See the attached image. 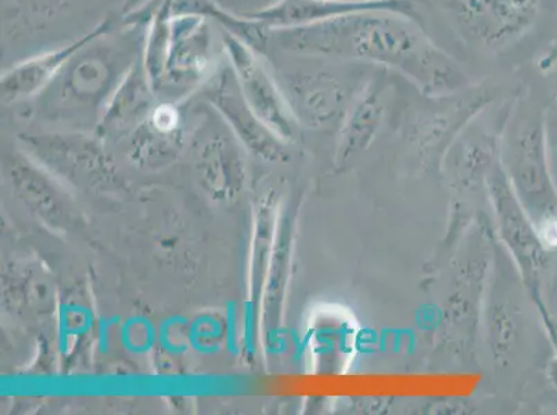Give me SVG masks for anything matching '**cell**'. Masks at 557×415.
Masks as SVG:
<instances>
[{"label":"cell","instance_id":"obj_1","mask_svg":"<svg viewBox=\"0 0 557 415\" xmlns=\"http://www.w3.org/2000/svg\"><path fill=\"white\" fill-rule=\"evenodd\" d=\"M272 42L301 58L348 60L395 71L429 99L470 88L462 67L428 37L417 18L386 10L278 29L272 32Z\"/></svg>","mask_w":557,"mask_h":415},{"label":"cell","instance_id":"obj_2","mask_svg":"<svg viewBox=\"0 0 557 415\" xmlns=\"http://www.w3.org/2000/svg\"><path fill=\"white\" fill-rule=\"evenodd\" d=\"M500 164L542 244L557 251V189L552 179L544 116L527 115L506 131Z\"/></svg>","mask_w":557,"mask_h":415},{"label":"cell","instance_id":"obj_3","mask_svg":"<svg viewBox=\"0 0 557 415\" xmlns=\"http://www.w3.org/2000/svg\"><path fill=\"white\" fill-rule=\"evenodd\" d=\"M487 186L500 237L513 256L527 290L540 309L546 328H549L554 318L550 317L541 295L542 273L548 265L549 251L542 244L533 222L525 214L511 189L500 159L487 175Z\"/></svg>","mask_w":557,"mask_h":415},{"label":"cell","instance_id":"obj_4","mask_svg":"<svg viewBox=\"0 0 557 415\" xmlns=\"http://www.w3.org/2000/svg\"><path fill=\"white\" fill-rule=\"evenodd\" d=\"M210 20L197 14H172L165 74L159 92H189L220 68Z\"/></svg>","mask_w":557,"mask_h":415},{"label":"cell","instance_id":"obj_5","mask_svg":"<svg viewBox=\"0 0 557 415\" xmlns=\"http://www.w3.org/2000/svg\"><path fill=\"white\" fill-rule=\"evenodd\" d=\"M222 34V50L235 74L243 98L250 104L251 110L261 116L263 123L271 125L278 135L290 136L292 111L262 53L231 34Z\"/></svg>","mask_w":557,"mask_h":415},{"label":"cell","instance_id":"obj_6","mask_svg":"<svg viewBox=\"0 0 557 415\" xmlns=\"http://www.w3.org/2000/svg\"><path fill=\"white\" fill-rule=\"evenodd\" d=\"M288 109L311 126L343 121L356 95L336 74L321 70L286 71L277 79Z\"/></svg>","mask_w":557,"mask_h":415},{"label":"cell","instance_id":"obj_7","mask_svg":"<svg viewBox=\"0 0 557 415\" xmlns=\"http://www.w3.org/2000/svg\"><path fill=\"white\" fill-rule=\"evenodd\" d=\"M386 10L414 17V4L410 0H388L380 3H346L338 0H276L252 12L242 13L271 29H292L329 22L347 14Z\"/></svg>","mask_w":557,"mask_h":415},{"label":"cell","instance_id":"obj_8","mask_svg":"<svg viewBox=\"0 0 557 415\" xmlns=\"http://www.w3.org/2000/svg\"><path fill=\"white\" fill-rule=\"evenodd\" d=\"M387 79L374 74L364 80L347 110L338 131L336 166L344 168L376 139L386 115Z\"/></svg>","mask_w":557,"mask_h":415},{"label":"cell","instance_id":"obj_9","mask_svg":"<svg viewBox=\"0 0 557 415\" xmlns=\"http://www.w3.org/2000/svg\"><path fill=\"white\" fill-rule=\"evenodd\" d=\"M114 23V17L101 20L94 29L84 34L83 37L71 40L63 47L49 50V52L33 55V58L25 59L23 62L4 70L2 77H0L2 78L0 79L2 98L7 101H17L37 95L40 90L48 89L70 60L90 40L108 32Z\"/></svg>","mask_w":557,"mask_h":415},{"label":"cell","instance_id":"obj_10","mask_svg":"<svg viewBox=\"0 0 557 415\" xmlns=\"http://www.w3.org/2000/svg\"><path fill=\"white\" fill-rule=\"evenodd\" d=\"M541 4L542 0H494L469 32L485 47H504L533 27L540 16Z\"/></svg>","mask_w":557,"mask_h":415},{"label":"cell","instance_id":"obj_11","mask_svg":"<svg viewBox=\"0 0 557 415\" xmlns=\"http://www.w3.org/2000/svg\"><path fill=\"white\" fill-rule=\"evenodd\" d=\"M174 14H197L206 18L215 20L225 33L243 40L251 48L263 53L271 45L272 32L255 20L243 16L242 13H232L221 8L214 0H174L172 2Z\"/></svg>","mask_w":557,"mask_h":415},{"label":"cell","instance_id":"obj_12","mask_svg":"<svg viewBox=\"0 0 557 415\" xmlns=\"http://www.w3.org/2000/svg\"><path fill=\"white\" fill-rule=\"evenodd\" d=\"M70 7V0H2L4 32L25 33L58 17Z\"/></svg>","mask_w":557,"mask_h":415},{"label":"cell","instance_id":"obj_13","mask_svg":"<svg viewBox=\"0 0 557 415\" xmlns=\"http://www.w3.org/2000/svg\"><path fill=\"white\" fill-rule=\"evenodd\" d=\"M550 341L554 342L556 353L554 359H552L548 367V378L552 385H554L555 388H557V322L554 318V323H552V326L548 330Z\"/></svg>","mask_w":557,"mask_h":415},{"label":"cell","instance_id":"obj_14","mask_svg":"<svg viewBox=\"0 0 557 415\" xmlns=\"http://www.w3.org/2000/svg\"><path fill=\"white\" fill-rule=\"evenodd\" d=\"M156 0H124L121 14L123 16H131V14L138 13L140 10L149 8Z\"/></svg>","mask_w":557,"mask_h":415},{"label":"cell","instance_id":"obj_15","mask_svg":"<svg viewBox=\"0 0 557 415\" xmlns=\"http://www.w3.org/2000/svg\"><path fill=\"white\" fill-rule=\"evenodd\" d=\"M338 2H346V3H380V2H388V0H338Z\"/></svg>","mask_w":557,"mask_h":415},{"label":"cell","instance_id":"obj_16","mask_svg":"<svg viewBox=\"0 0 557 415\" xmlns=\"http://www.w3.org/2000/svg\"><path fill=\"white\" fill-rule=\"evenodd\" d=\"M554 301L557 309V269L554 277Z\"/></svg>","mask_w":557,"mask_h":415},{"label":"cell","instance_id":"obj_17","mask_svg":"<svg viewBox=\"0 0 557 415\" xmlns=\"http://www.w3.org/2000/svg\"><path fill=\"white\" fill-rule=\"evenodd\" d=\"M556 103H557V89H556Z\"/></svg>","mask_w":557,"mask_h":415}]
</instances>
